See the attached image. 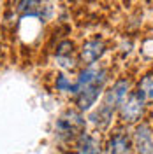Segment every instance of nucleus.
<instances>
[{
	"instance_id": "1",
	"label": "nucleus",
	"mask_w": 153,
	"mask_h": 154,
	"mask_svg": "<svg viewBox=\"0 0 153 154\" xmlns=\"http://www.w3.org/2000/svg\"><path fill=\"white\" fill-rule=\"evenodd\" d=\"M85 131V119L77 110H65L57 121V137L62 140H72Z\"/></svg>"
},
{
	"instance_id": "2",
	"label": "nucleus",
	"mask_w": 153,
	"mask_h": 154,
	"mask_svg": "<svg viewBox=\"0 0 153 154\" xmlns=\"http://www.w3.org/2000/svg\"><path fill=\"white\" fill-rule=\"evenodd\" d=\"M144 112V100L137 91H130L129 96L123 100L120 105V116L125 123H135L143 117Z\"/></svg>"
},
{
	"instance_id": "3",
	"label": "nucleus",
	"mask_w": 153,
	"mask_h": 154,
	"mask_svg": "<svg viewBox=\"0 0 153 154\" xmlns=\"http://www.w3.org/2000/svg\"><path fill=\"white\" fill-rule=\"evenodd\" d=\"M104 82H106V70H100V74H99V77H97L95 81L77 93L76 96H77V107H79V110H88L90 107L95 103L99 95L102 93Z\"/></svg>"
},
{
	"instance_id": "4",
	"label": "nucleus",
	"mask_w": 153,
	"mask_h": 154,
	"mask_svg": "<svg viewBox=\"0 0 153 154\" xmlns=\"http://www.w3.org/2000/svg\"><path fill=\"white\" fill-rule=\"evenodd\" d=\"M129 93H130V82H129L127 79H120V81H116L115 84L106 91L104 105L115 110L116 107H120L122 103H123V100L129 96Z\"/></svg>"
},
{
	"instance_id": "5",
	"label": "nucleus",
	"mask_w": 153,
	"mask_h": 154,
	"mask_svg": "<svg viewBox=\"0 0 153 154\" xmlns=\"http://www.w3.org/2000/svg\"><path fill=\"white\" fill-rule=\"evenodd\" d=\"M134 142L137 154H153V131L148 123H141L135 128Z\"/></svg>"
},
{
	"instance_id": "6",
	"label": "nucleus",
	"mask_w": 153,
	"mask_h": 154,
	"mask_svg": "<svg viewBox=\"0 0 153 154\" xmlns=\"http://www.w3.org/2000/svg\"><path fill=\"white\" fill-rule=\"evenodd\" d=\"M104 54V42L102 40H88L81 49V60L86 65H93Z\"/></svg>"
},
{
	"instance_id": "7",
	"label": "nucleus",
	"mask_w": 153,
	"mask_h": 154,
	"mask_svg": "<svg viewBox=\"0 0 153 154\" xmlns=\"http://www.w3.org/2000/svg\"><path fill=\"white\" fill-rule=\"evenodd\" d=\"M77 154H102L100 140L90 133H83L77 138Z\"/></svg>"
},
{
	"instance_id": "8",
	"label": "nucleus",
	"mask_w": 153,
	"mask_h": 154,
	"mask_svg": "<svg viewBox=\"0 0 153 154\" xmlns=\"http://www.w3.org/2000/svg\"><path fill=\"white\" fill-rule=\"evenodd\" d=\"M107 154H130V140L123 131H118L109 138Z\"/></svg>"
},
{
	"instance_id": "9",
	"label": "nucleus",
	"mask_w": 153,
	"mask_h": 154,
	"mask_svg": "<svg viewBox=\"0 0 153 154\" xmlns=\"http://www.w3.org/2000/svg\"><path fill=\"white\" fill-rule=\"evenodd\" d=\"M113 109H109V107H106L104 103H102V107L97 110V112H93V114L90 116V119H92V123L95 126H99V128H106V126L111 123V119H113Z\"/></svg>"
},
{
	"instance_id": "10",
	"label": "nucleus",
	"mask_w": 153,
	"mask_h": 154,
	"mask_svg": "<svg viewBox=\"0 0 153 154\" xmlns=\"http://www.w3.org/2000/svg\"><path fill=\"white\" fill-rule=\"evenodd\" d=\"M137 93L141 95V98H143L144 102L153 100V72H151V74H146V75L141 79Z\"/></svg>"
},
{
	"instance_id": "11",
	"label": "nucleus",
	"mask_w": 153,
	"mask_h": 154,
	"mask_svg": "<svg viewBox=\"0 0 153 154\" xmlns=\"http://www.w3.org/2000/svg\"><path fill=\"white\" fill-rule=\"evenodd\" d=\"M57 89L58 91H70L72 89V84L65 75H58L57 79Z\"/></svg>"
},
{
	"instance_id": "12",
	"label": "nucleus",
	"mask_w": 153,
	"mask_h": 154,
	"mask_svg": "<svg viewBox=\"0 0 153 154\" xmlns=\"http://www.w3.org/2000/svg\"><path fill=\"white\" fill-rule=\"evenodd\" d=\"M57 61L60 67H65V68H72L74 67V60L70 56H57Z\"/></svg>"
}]
</instances>
